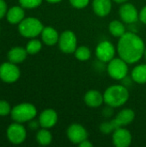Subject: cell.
Instances as JSON below:
<instances>
[{
  "label": "cell",
  "mask_w": 146,
  "mask_h": 147,
  "mask_svg": "<svg viewBox=\"0 0 146 147\" xmlns=\"http://www.w3.org/2000/svg\"><path fill=\"white\" fill-rule=\"evenodd\" d=\"M145 44L141 37L133 32H126L119 38L117 52L119 57L128 65L139 62L144 56Z\"/></svg>",
  "instance_id": "6da1fadb"
},
{
  "label": "cell",
  "mask_w": 146,
  "mask_h": 147,
  "mask_svg": "<svg viewBox=\"0 0 146 147\" xmlns=\"http://www.w3.org/2000/svg\"><path fill=\"white\" fill-rule=\"evenodd\" d=\"M104 102L112 108H119L125 105L129 99V91L126 87L120 84L109 86L103 94Z\"/></svg>",
  "instance_id": "7a4b0ae2"
},
{
  "label": "cell",
  "mask_w": 146,
  "mask_h": 147,
  "mask_svg": "<svg viewBox=\"0 0 146 147\" xmlns=\"http://www.w3.org/2000/svg\"><path fill=\"white\" fill-rule=\"evenodd\" d=\"M44 27L42 22L34 17L24 18L18 26L21 35L26 38H34L41 34Z\"/></svg>",
  "instance_id": "3957f363"
},
{
  "label": "cell",
  "mask_w": 146,
  "mask_h": 147,
  "mask_svg": "<svg viewBox=\"0 0 146 147\" xmlns=\"http://www.w3.org/2000/svg\"><path fill=\"white\" fill-rule=\"evenodd\" d=\"M37 115V109L31 103H21L13 108L11 110L12 119L18 123L32 121Z\"/></svg>",
  "instance_id": "277c9868"
},
{
  "label": "cell",
  "mask_w": 146,
  "mask_h": 147,
  "mask_svg": "<svg viewBox=\"0 0 146 147\" xmlns=\"http://www.w3.org/2000/svg\"><path fill=\"white\" fill-rule=\"evenodd\" d=\"M128 64L121 58H114L108 64L107 71L114 80H122L128 73Z\"/></svg>",
  "instance_id": "5b68a950"
},
{
  "label": "cell",
  "mask_w": 146,
  "mask_h": 147,
  "mask_svg": "<svg viewBox=\"0 0 146 147\" xmlns=\"http://www.w3.org/2000/svg\"><path fill=\"white\" fill-rule=\"evenodd\" d=\"M60 51L64 53H74L77 47V39L74 32L65 30L60 35L58 41Z\"/></svg>",
  "instance_id": "8992f818"
},
{
  "label": "cell",
  "mask_w": 146,
  "mask_h": 147,
  "mask_svg": "<svg viewBox=\"0 0 146 147\" xmlns=\"http://www.w3.org/2000/svg\"><path fill=\"white\" fill-rule=\"evenodd\" d=\"M96 56L97 59L104 63H108L115 56V47L109 40L101 41L96 47Z\"/></svg>",
  "instance_id": "52a82bcc"
},
{
  "label": "cell",
  "mask_w": 146,
  "mask_h": 147,
  "mask_svg": "<svg viewBox=\"0 0 146 147\" xmlns=\"http://www.w3.org/2000/svg\"><path fill=\"white\" fill-rule=\"evenodd\" d=\"M68 140L75 145H79L81 142L88 139V132L86 128L78 123H73L70 125L66 131Z\"/></svg>",
  "instance_id": "ba28073f"
},
{
  "label": "cell",
  "mask_w": 146,
  "mask_h": 147,
  "mask_svg": "<svg viewBox=\"0 0 146 147\" xmlns=\"http://www.w3.org/2000/svg\"><path fill=\"white\" fill-rule=\"evenodd\" d=\"M20 78V69L12 62L0 65V78L5 83H14Z\"/></svg>",
  "instance_id": "9c48e42d"
},
{
  "label": "cell",
  "mask_w": 146,
  "mask_h": 147,
  "mask_svg": "<svg viewBox=\"0 0 146 147\" xmlns=\"http://www.w3.org/2000/svg\"><path fill=\"white\" fill-rule=\"evenodd\" d=\"M7 137L11 143L15 145H19L26 140V129L18 122L11 124L7 129Z\"/></svg>",
  "instance_id": "30bf717a"
},
{
  "label": "cell",
  "mask_w": 146,
  "mask_h": 147,
  "mask_svg": "<svg viewBox=\"0 0 146 147\" xmlns=\"http://www.w3.org/2000/svg\"><path fill=\"white\" fill-rule=\"evenodd\" d=\"M119 13L122 22L125 23H134L139 19V13L137 8L129 3H122Z\"/></svg>",
  "instance_id": "8fae6325"
},
{
  "label": "cell",
  "mask_w": 146,
  "mask_h": 147,
  "mask_svg": "<svg viewBox=\"0 0 146 147\" xmlns=\"http://www.w3.org/2000/svg\"><path fill=\"white\" fill-rule=\"evenodd\" d=\"M132 140L130 131L122 127L113 133V143L116 147H128L132 143Z\"/></svg>",
  "instance_id": "7c38bea8"
},
{
  "label": "cell",
  "mask_w": 146,
  "mask_h": 147,
  "mask_svg": "<svg viewBox=\"0 0 146 147\" xmlns=\"http://www.w3.org/2000/svg\"><path fill=\"white\" fill-rule=\"evenodd\" d=\"M58 122V114L54 109H47L42 111L39 117V124L42 128L50 129Z\"/></svg>",
  "instance_id": "4fadbf2b"
},
{
  "label": "cell",
  "mask_w": 146,
  "mask_h": 147,
  "mask_svg": "<svg viewBox=\"0 0 146 147\" xmlns=\"http://www.w3.org/2000/svg\"><path fill=\"white\" fill-rule=\"evenodd\" d=\"M85 104L89 108H99L104 102L103 94H102L99 90H88L83 97Z\"/></svg>",
  "instance_id": "5bb4252c"
},
{
  "label": "cell",
  "mask_w": 146,
  "mask_h": 147,
  "mask_svg": "<svg viewBox=\"0 0 146 147\" xmlns=\"http://www.w3.org/2000/svg\"><path fill=\"white\" fill-rule=\"evenodd\" d=\"M92 8L96 16L105 17L111 12L112 0H93Z\"/></svg>",
  "instance_id": "9a60e30c"
},
{
  "label": "cell",
  "mask_w": 146,
  "mask_h": 147,
  "mask_svg": "<svg viewBox=\"0 0 146 147\" xmlns=\"http://www.w3.org/2000/svg\"><path fill=\"white\" fill-rule=\"evenodd\" d=\"M135 118V113L131 109H122L114 119L116 126L118 127H121L123 126H127L131 124Z\"/></svg>",
  "instance_id": "2e32d148"
},
{
  "label": "cell",
  "mask_w": 146,
  "mask_h": 147,
  "mask_svg": "<svg viewBox=\"0 0 146 147\" xmlns=\"http://www.w3.org/2000/svg\"><path fill=\"white\" fill-rule=\"evenodd\" d=\"M40 34L43 42L47 46L56 45L59 39V33L52 27H45Z\"/></svg>",
  "instance_id": "e0dca14e"
},
{
  "label": "cell",
  "mask_w": 146,
  "mask_h": 147,
  "mask_svg": "<svg viewBox=\"0 0 146 147\" xmlns=\"http://www.w3.org/2000/svg\"><path fill=\"white\" fill-rule=\"evenodd\" d=\"M24 16L25 12L23 7L14 6L7 12V20L11 24H17L24 19Z\"/></svg>",
  "instance_id": "ac0fdd59"
},
{
  "label": "cell",
  "mask_w": 146,
  "mask_h": 147,
  "mask_svg": "<svg viewBox=\"0 0 146 147\" xmlns=\"http://www.w3.org/2000/svg\"><path fill=\"white\" fill-rule=\"evenodd\" d=\"M27 54L28 52L25 48L21 47H15L9 50L8 53V58L10 62L14 64H18V63H22L26 59Z\"/></svg>",
  "instance_id": "d6986e66"
},
{
  "label": "cell",
  "mask_w": 146,
  "mask_h": 147,
  "mask_svg": "<svg viewBox=\"0 0 146 147\" xmlns=\"http://www.w3.org/2000/svg\"><path fill=\"white\" fill-rule=\"evenodd\" d=\"M132 79L139 84H146V64L136 65L133 69Z\"/></svg>",
  "instance_id": "ffe728a7"
},
{
  "label": "cell",
  "mask_w": 146,
  "mask_h": 147,
  "mask_svg": "<svg viewBox=\"0 0 146 147\" xmlns=\"http://www.w3.org/2000/svg\"><path fill=\"white\" fill-rule=\"evenodd\" d=\"M108 31L113 36L117 37V38L121 37L126 32L124 23L120 21H118V20H114V21L109 22Z\"/></svg>",
  "instance_id": "44dd1931"
},
{
  "label": "cell",
  "mask_w": 146,
  "mask_h": 147,
  "mask_svg": "<svg viewBox=\"0 0 146 147\" xmlns=\"http://www.w3.org/2000/svg\"><path fill=\"white\" fill-rule=\"evenodd\" d=\"M37 142L41 146H48L52 141V136L50 131L46 128H42L37 133L36 135Z\"/></svg>",
  "instance_id": "7402d4cb"
},
{
  "label": "cell",
  "mask_w": 146,
  "mask_h": 147,
  "mask_svg": "<svg viewBox=\"0 0 146 147\" xmlns=\"http://www.w3.org/2000/svg\"><path fill=\"white\" fill-rule=\"evenodd\" d=\"M75 57L79 61H87L91 57V51L88 47L81 46L77 47L76 51L74 52Z\"/></svg>",
  "instance_id": "603a6c76"
},
{
  "label": "cell",
  "mask_w": 146,
  "mask_h": 147,
  "mask_svg": "<svg viewBox=\"0 0 146 147\" xmlns=\"http://www.w3.org/2000/svg\"><path fill=\"white\" fill-rule=\"evenodd\" d=\"M41 48H42L41 42L36 39H33L30 41H28L26 47V50L28 54H36L41 50Z\"/></svg>",
  "instance_id": "cb8c5ba5"
},
{
  "label": "cell",
  "mask_w": 146,
  "mask_h": 147,
  "mask_svg": "<svg viewBox=\"0 0 146 147\" xmlns=\"http://www.w3.org/2000/svg\"><path fill=\"white\" fill-rule=\"evenodd\" d=\"M117 128H119L114 120L107 122H103L100 125V131L103 134H110L111 133H114Z\"/></svg>",
  "instance_id": "d4e9b609"
},
{
  "label": "cell",
  "mask_w": 146,
  "mask_h": 147,
  "mask_svg": "<svg viewBox=\"0 0 146 147\" xmlns=\"http://www.w3.org/2000/svg\"><path fill=\"white\" fill-rule=\"evenodd\" d=\"M19 3L23 8L34 9L39 7L41 4L42 0H19Z\"/></svg>",
  "instance_id": "484cf974"
},
{
  "label": "cell",
  "mask_w": 146,
  "mask_h": 147,
  "mask_svg": "<svg viewBox=\"0 0 146 147\" xmlns=\"http://www.w3.org/2000/svg\"><path fill=\"white\" fill-rule=\"evenodd\" d=\"M70 3L76 9H83L89 3V0H70Z\"/></svg>",
  "instance_id": "4316f807"
},
{
  "label": "cell",
  "mask_w": 146,
  "mask_h": 147,
  "mask_svg": "<svg viewBox=\"0 0 146 147\" xmlns=\"http://www.w3.org/2000/svg\"><path fill=\"white\" fill-rule=\"evenodd\" d=\"M10 113V106L6 101H0V116L8 115Z\"/></svg>",
  "instance_id": "83f0119b"
},
{
  "label": "cell",
  "mask_w": 146,
  "mask_h": 147,
  "mask_svg": "<svg viewBox=\"0 0 146 147\" xmlns=\"http://www.w3.org/2000/svg\"><path fill=\"white\" fill-rule=\"evenodd\" d=\"M7 13V5L3 0H0V19L3 18Z\"/></svg>",
  "instance_id": "f1b7e54d"
},
{
  "label": "cell",
  "mask_w": 146,
  "mask_h": 147,
  "mask_svg": "<svg viewBox=\"0 0 146 147\" xmlns=\"http://www.w3.org/2000/svg\"><path fill=\"white\" fill-rule=\"evenodd\" d=\"M139 20L143 23L146 24V5L141 9V10L139 12Z\"/></svg>",
  "instance_id": "f546056e"
},
{
  "label": "cell",
  "mask_w": 146,
  "mask_h": 147,
  "mask_svg": "<svg viewBox=\"0 0 146 147\" xmlns=\"http://www.w3.org/2000/svg\"><path fill=\"white\" fill-rule=\"evenodd\" d=\"M78 146L80 147H93V144L87 139V140H83V142H81Z\"/></svg>",
  "instance_id": "4dcf8cb0"
},
{
  "label": "cell",
  "mask_w": 146,
  "mask_h": 147,
  "mask_svg": "<svg viewBox=\"0 0 146 147\" xmlns=\"http://www.w3.org/2000/svg\"><path fill=\"white\" fill-rule=\"evenodd\" d=\"M112 1H114V2H115L116 3H120V4H122V3H126L128 0H112Z\"/></svg>",
  "instance_id": "1f68e13d"
},
{
  "label": "cell",
  "mask_w": 146,
  "mask_h": 147,
  "mask_svg": "<svg viewBox=\"0 0 146 147\" xmlns=\"http://www.w3.org/2000/svg\"><path fill=\"white\" fill-rule=\"evenodd\" d=\"M48 3H59L61 2L62 0H46Z\"/></svg>",
  "instance_id": "d6a6232c"
},
{
  "label": "cell",
  "mask_w": 146,
  "mask_h": 147,
  "mask_svg": "<svg viewBox=\"0 0 146 147\" xmlns=\"http://www.w3.org/2000/svg\"><path fill=\"white\" fill-rule=\"evenodd\" d=\"M30 127H33V128H37V127H38V124L37 123H34V122H32L31 124H30Z\"/></svg>",
  "instance_id": "836d02e7"
},
{
  "label": "cell",
  "mask_w": 146,
  "mask_h": 147,
  "mask_svg": "<svg viewBox=\"0 0 146 147\" xmlns=\"http://www.w3.org/2000/svg\"><path fill=\"white\" fill-rule=\"evenodd\" d=\"M144 56H145V59H146V47H145V53H144Z\"/></svg>",
  "instance_id": "e575fe53"
}]
</instances>
